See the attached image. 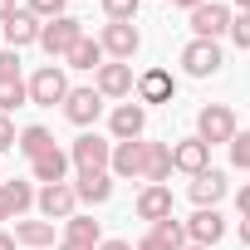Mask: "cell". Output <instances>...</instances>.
<instances>
[{
	"label": "cell",
	"instance_id": "38",
	"mask_svg": "<svg viewBox=\"0 0 250 250\" xmlns=\"http://www.w3.org/2000/svg\"><path fill=\"white\" fill-rule=\"evenodd\" d=\"M0 250H20V245L10 240V230H0Z\"/></svg>",
	"mask_w": 250,
	"mask_h": 250
},
{
	"label": "cell",
	"instance_id": "35",
	"mask_svg": "<svg viewBox=\"0 0 250 250\" xmlns=\"http://www.w3.org/2000/svg\"><path fill=\"white\" fill-rule=\"evenodd\" d=\"M133 250H172V245H167V240H157V235H152V230H147V235H143V240H138V245H133Z\"/></svg>",
	"mask_w": 250,
	"mask_h": 250
},
{
	"label": "cell",
	"instance_id": "26",
	"mask_svg": "<svg viewBox=\"0 0 250 250\" xmlns=\"http://www.w3.org/2000/svg\"><path fill=\"white\" fill-rule=\"evenodd\" d=\"M98 64H103V49H98L93 35H83V40L64 54V69H98Z\"/></svg>",
	"mask_w": 250,
	"mask_h": 250
},
{
	"label": "cell",
	"instance_id": "31",
	"mask_svg": "<svg viewBox=\"0 0 250 250\" xmlns=\"http://www.w3.org/2000/svg\"><path fill=\"white\" fill-rule=\"evenodd\" d=\"M64 5H69V0H25V10H30L40 25H44V20H54V15H69Z\"/></svg>",
	"mask_w": 250,
	"mask_h": 250
},
{
	"label": "cell",
	"instance_id": "44",
	"mask_svg": "<svg viewBox=\"0 0 250 250\" xmlns=\"http://www.w3.org/2000/svg\"><path fill=\"white\" fill-rule=\"evenodd\" d=\"M0 182H5V177H0Z\"/></svg>",
	"mask_w": 250,
	"mask_h": 250
},
{
	"label": "cell",
	"instance_id": "41",
	"mask_svg": "<svg viewBox=\"0 0 250 250\" xmlns=\"http://www.w3.org/2000/svg\"><path fill=\"white\" fill-rule=\"evenodd\" d=\"M59 250H88V245H69V240H59Z\"/></svg>",
	"mask_w": 250,
	"mask_h": 250
},
{
	"label": "cell",
	"instance_id": "32",
	"mask_svg": "<svg viewBox=\"0 0 250 250\" xmlns=\"http://www.w3.org/2000/svg\"><path fill=\"white\" fill-rule=\"evenodd\" d=\"M138 5H143V0H103V15H108V20H128V25H133V20H138Z\"/></svg>",
	"mask_w": 250,
	"mask_h": 250
},
{
	"label": "cell",
	"instance_id": "43",
	"mask_svg": "<svg viewBox=\"0 0 250 250\" xmlns=\"http://www.w3.org/2000/svg\"><path fill=\"white\" fill-rule=\"evenodd\" d=\"M182 250H206V245H182Z\"/></svg>",
	"mask_w": 250,
	"mask_h": 250
},
{
	"label": "cell",
	"instance_id": "9",
	"mask_svg": "<svg viewBox=\"0 0 250 250\" xmlns=\"http://www.w3.org/2000/svg\"><path fill=\"white\" fill-rule=\"evenodd\" d=\"M108 152H113L108 138H98V133H79L74 147H69V167H79V172H108Z\"/></svg>",
	"mask_w": 250,
	"mask_h": 250
},
{
	"label": "cell",
	"instance_id": "23",
	"mask_svg": "<svg viewBox=\"0 0 250 250\" xmlns=\"http://www.w3.org/2000/svg\"><path fill=\"white\" fill-rule=\"evenodd\" d=\"M49 147H54V133L44 128V123H30V128H20V133H15V152H25L30 162H35V157H44Z\"/></svg>",
	"mask_w": 250,
	"mask_h": 250
},
{
	"label": "cell",
	"instance_id": "18",
	"mask_svg": "<svg viewBox=\"0 0 250 250\" xmlns=\"http://www.w3.org/2000/svg\"><path fill=\"white\" fill-rule=\"evenodd\" d=\"M167 177H172V152H167V143H147V138H143V167H138V182L167 187Z\"/></svg>",
	"mask_w": 250,
	"mask_h": 250
},
{
	"label": "cell",
	"instance_id": "14",
	"mask_svg": "<svg viewBox=\"0 0 250 250\" xmlns=\"http://www.w3.org/2000/svg\"><path fill=\"white\" fill-rule=\"evenodd\" d=\"M187 196H191L196 206H221V201L230 196V177H226L221 167H206V172H196V177H191Z\"/></svg>",
	"mask_w": 250,
	"mask_h": 250
},
{
	"label": "cell",
	"instance_id": "30",
	"mask_svg": "<svg viewBox=\"0 0 250 250\" xmlns=\"http://www.w3.org/2000/svg\"><path fill=\"white\" fill-rule=\"evenodd\" d=\"M226 147H230V167L235 172H250V133H235Z\"/></svg>",
	"mask_w": 250,
	"mask_h": 250
},
{
	"label": "cell",
	"instance_id": "8",
	"mask_svg": "<svg viewBox=\"0 0 250 250\" xmlns=\"http://www.w3.org/2000/svg\"><path fill=\"white\" fill-rule=\"evenodd\" d=\"M177 98V79H172V69H143L138 79H133V103H172Z\"/></svg>",
	"mask_w": 250,
	"mask_h": 250
},
{
	"label": "cell",
	"instance_id": "15",
	"mask_svg": "<svg viewBox=\"0 0 250 250\" xmlns=\"http://www.w3.org/2000/svg\"><path fill=\"white\" fill-rule=\"evenodd\" d=\"M133 211H138V221L157 226V221L177 216V196H172V187H143V191H138V201H133Z\"/></svg>",
	"mask_w": 250,
	"mask_h": 250
},
{
	"label": "cell",
	"instance_id": "29",
	"mask_svg": "<svg viewBox=\"0 0 250 250\" xmlns=\"http://www.w3.org/2000/svg\"><path fill=\"white\" fill-rule=\"evenodd\" d=\"M147 230H152L157 240H167L172 250H182V245H187V230H182V221H177V216H167V221H157V226H147Z\"/></svg>",
	"mask_w": 250,
	"mask_h": 250
},
{
	"label": "cell",
	"instance_id": "17",
	"mask_svg": "<svg viewBox=\"0 0 250 250\" xmlns=\"http://www.w3.org/2000/svg\"><path fill=\"white\" fill-rule=\"evenodd\" d=\"M0 35H5V49H30L35 40H40V20L30 15V10H10L5 20H0Z\"/></svg>",
	"mask_w": 250,
	"mask_h": 250
},
{
	"label": "cell",
	"instance_id": "12",
	"mask_svg": "<svg viewBox=\"0 0 250 250\" xmlns=\"http://www.w3.org/2000/svg\"><path fill=\"white\" fill-rule=\"evenodd\" d=\"M133 64H118V59H103L98 69H93V88H98V98H133Z\"/></svg>",
	"mask_w": 250,
	"mask_h": 250
},
{
	"label": "cell",
	"instance_id": "28",
	"mask_svg": "<svg viewBox=\"0 0 250 250\" xmlns=\"http://www.w3.org/2000/svg\"><path fill=\"white\" fill-rule=\"evenodd\" d=\"M226 35H230V44H235V49H250V10H230Z\"/></svg>",
	"mask_w": 250,
	"mask_h": 250
},
{
	"label": "cell",
	"instance_id": "5",
	"mask_svg": "<svg viewBox=\"0 0 250 250\" xmlns=\"http://www.w3.org/2000/svg\"><path fill=\"white\" fill-rule=\"evenodd\" d=\"M182 230H187V245L216 250V245L226 240V216H221V206H196L191 221H182Z\"/></svg>",
	"mask_w": 250,
	"mask_h": 250
},
{
	"label": "cell",
	"instance_id": "25",
	"mask_svg": "<svg viewBox=\"0 0 250 250\" xmlns=\"http://www.w3.org/2000/svg\"><path fill=\"white\" fill-rule=\"evenodd\" d=\"M15 245H30V250H44V245H54V226L49 221H15V235H10Z\"/></svg>",
	"mask_w": 250,
	"mask_h": 250
},
{
	"label": "cell",
	"instance_id": "6",
	"mask_svg": "<svg viewBox=\"0 0 250 250\" xmlns=\"http://www.w3.org/2000/svg\"><path fill=\"white\" fill-rule=\"evenodd\" d=\"M221 64H226L221 40H191V44L182 49V69H187V79H211V74H221Z\"/></svg>",
	"mask_w": 250,
	"mask_h": 250
},
{
	"label": "cell",
	"instance_id": "39",
	"mask_svg": "<svg viewBox=\"0 0 250 250\" xmlns=\"http://www.w3.org/2000/svg\"><path fill=\"white\" fill-rule=\"evenodd\" d=\"M10 10H20V5H15V0H0V20H5Z\"/></svg>",
	"mask_w": 250,
	"mask_h": 250
},
{
	"label": "cell",
	"instance_id": "40",
	"mask_svg": "<svg viewBox=\"0 0 250 250\" xmlns=\"http://www.w3.org/2000/svg\"><path fill=\"white\" fill-rule=\"evenodd\" d=\"M172 5H182V10H196V5H201V0H172Z\"/></svg>",
	"mask_w": 250,
	"mask_h": 250
},
{
	"label": "cell",
	"instance_id": "36",
	"mask_svg": "<svg viewBox=\"0 0 250 250\" xmlns=\"http://www.w3.org/2000/svg\"><path fill=\"white\" fill-rule=\"evenodd\" d=\"M235 206H240V216L250 221V187H240V191H235Z\"/></svg>",
	"mask_w": 250,
	"mask_h": 250
},
{
	"label": "cell",
	"instance_id": "3",
	"mask_svg": "<svg viewBox=\"0 0 250 250\" xmlns=\"http://www.w3.org/2000/svg\"><path fill=\"white\" fill-rule=\"evenodd\" d=\"M69 88H74V83H69L64 64H40V69L25 79V93H30V103H40V108L64 103V93H69Z\"/></svg>",
	"mask_w": 250,
	"mask_h": 250
},
{
	"label": "cell",
	"instance_id": "33",
	"mask_svg": "<svg viewBox=\"0 0 250 250\" xmlns=\"http://www.w3.org/2000/svg\"><path fill=\"white\" fill-rule=\"evenodd\" d=\"M0 79H20V54L15 49H0Z\"/></svg>",
	"mask_w": 250,
	"mask_h": 250
},
{
	"label": "cell",
	"instance_id": "21",
	"mask_svg": "<svg viewBox=\"0 0 250 250\" xmlns=\"http://www.w3.org/2000/svg\"><path fill=\"white\" fill-rule=\"evenodd\" d=\"M30 177H35L40 187H49V182H69V152H64V147H49L44 157L30 162Z\"/></svg>",
	"mask_w": 250,
	"mask_h": 250
},
{
	"label": "cell",
	"instance_id": "4",
	"mask_svg": "<svg viewBox=\"0 0 250 250\" xmlns=\"http://www.w3.org/2000/svg\"><path fill=\"white\" fill-rule=\"evenodd\" d=\"M98 49H103V59L128 64V59L143 49V35H138V25H128V20H108V25L98 30Z\"/></svg>",
	"mask_w": 250,
	"mask_h": 250
},
{
	"label": "cell",
	"instance_id": "20",
	"mask_svg": "<svg viewBox=\"0 0 250 250\" xmlns=\"http://www.w3.org/2000/svg\"><path fill=\"white\" fill-rule=\"evenodd\" d=\"M69 187H74V201H83V206H103L113 196V177L108 172H79Z\"/></svg>",
	"mask_w": 250,
	"mask_h": 250
},
{
	"label": "cell",
	"instance_id": "19",
	"mask_svg": "<svg viewBox=\"0 0 250 250\" xmlns=\"http://www.w3.org/2000/svg\"><path fill=\"white\" fill-rule=\"evenodd\" d=\"M35 206V182H0V221H20Z\"/></svg>",
	"mask_w": 250,
	"mask_h": 250
},
{
	"label": "cell",
	"instance_id": "7",
	"mask_svg": "<svg viewBox=\"0 0 250 250\" xmlns=\"http://www.w3.org/2000/svg\"><path fill=\"white\" fill-rule=\"evenodd\" d=\"M59 108H64V118L74 123V128H83V133H88L93 123H98V113H103V98H98V88H93V83H83V88H69Z\"/></svg>",
	"mask_w": 250,
	"mask_h": 250
},
{
	"label": "cell",
	"instance_id": "37",
	"mask_svg": "<svg viewBox=\"0 0 250 250\" xmlns=\"http://www.w3.org/2000/svg\"><path fill=\"white\" fill-rule=\"evenodd\" d=\"M93 250H133V245H128V240H108V235H103V240H98Z\"/></svg>",
	"mask_w": 250,
	"mask_h": 250
},
{
	"label": "cell",
	"instance_id": "27",
	"mask_svg": "<svg viewBox=\"0 0 250 250\" xmlns=\"http://www.w3.org/2000/svg\"><path fill=\"white\" fill-rule=\"evenodd\" d=\"M30 93H25V79H0V113L10 118V108H25Z\"/></svg>",
	"mask_w": 250,
	"mask_h": 250
},
{
	"label": "cell",
	"instance_id": "1",
	"mask_svg": "<svg viewBox=\"0 0 250 250\" xmlns=\"http://www.w3.org/2000/svg\"><path fill=\"white\" fill-rule=\"evenodd\" d=\"M83 35H88V30H83V20H79V15H54V20H44V25H40V40H35V44H40L49 59H64Z\"/></svg>",
	"mask_w": 250,
	"mask_h": 250
},
{
	"label": "cell",
	"instance_id": "34",
	"mask_svg": "<svg viewBox=\"0 0 250 250\" xmlns=\"http://www.w3.org/2000/svg\"><path fill=\"white\" fill-rule=\"evenodd\" d=\"M10 147H15V123L0 113V152H10Z\"/></svg>",
	"mask_w": 250,
	"mask_h": 250
},
{
	"label": "cell",
	"instance_id": "11",
	"mask_svg": "<svg viewBox=\"0 0 250 250\" xmlns=\"http://www.w3.org/2000/svg\"><path fill=\"white\" fill-rule=\"evenodd\" d=\"M108 133H113V143H133V138H143V133H147V108L133 103V98H123V103L108 113Z\"/></svg>",
	"mask_w": 250,
	"mask_h": 250
},
{
	"label": "cell",
	"instance_id": "10",
	"mask_svg": "<svg viewBox=\"0 0 250 250\" xmlns=\"http://www.w3.org/2000/svg\"><path fill=\"white\" fill-rule=\"evenodd\" d=\"M35 206H40V221H69L74 211H79V201H74V187L69 182H49V187H40L35 191Z\"/></svg>",
	"mask_w": 250,
	"mask_h": 250
},
{
	"label": "cell",
	"instance_id": "2",
	"mask_svg": "<svg viewBox=\"0 0 250 250\" xmlns=\"http://www.w3.org/2000/svg\"><path fill=\"white\" fill-rule=\"evenodd\" d=\"M235 133H240L235 108H230V103H206V108L196 113V133H191V138H201L206 147H221V143H230Z\"/></svg>",
	"mask_w": 250,
	"mask_h": 250
},
{
	"label": "cell",
	"instance_id": "22",
	"mask_svg": "<svg viewBox=\"0 0 250 250\" xmlns=\"http://www.w3.org/2000/svg\"><path fill=\"white\" fill-rule=\"evenodd\" d=\"M138 167H143V138L113 143V152H108V177H138Z\"/></svg>",
	"mask_w": 250,
	"mask_h": 250
},
{
	"label": "cell",
	"instance_id": "13",
	"mask_svg": "<svg viewBox=\"0 0 250 250\" xmlns=\"http://www.w3.org/2000/svg\"><path fill=\"white\" fill-rule=\"evenodd\" d=\"M187 15H191V40H221L230 25V5H221V0H201Z\"/></svg>",
	"mask_w": 250,
	"mask_h": 250
},
{
	"label": "cell",
	"instance_id": "24",
	"mask_svg": "<svg viewBox=\"0 0 250 250\" xmlns=\"http://www.w3.org/2000/svg\"><path fill=\"white\" fill-rule=\"evenodd\" d=\"M64 240H69V245H88V250H93V245L103 240V226H98L93 216H79V211H74V216L64 221Z\"/></svg>",
	"mask_w": 250,
	"mask_h": 250
},
{
	"label": "cell",
	"instance_id": "16",
	"mask_svg": "<svg viewBox=\"0 0 250 250\" xmlns=\"http://www.w3.org/2000/svg\"><path fill=\"white\" fill-rule=\"evenodd\" d=\"M167 152H172V172H187V177H196V172H206V167H211V147H206L201 138L167 143Z\"/></svg>",
	"mask_w": 250,
	"mask_h": 250
},
{
	"label": "cell",
	"instance_id": "42",
	"mask_svg": "<svg viewBox=\"0 0 250 250\" xmlns=\"http://www.w3.org/2000/svg\"><path fill=\"white\" fill-rule=\"evenodd\" d=\"M235 10H250V0H235Z\"/></svg>",
	"mask_w": 250,
	"mask_h": 250
}]
</instances>
